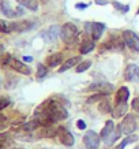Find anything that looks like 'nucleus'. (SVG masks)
<instances>
[{
	"label": "nucleus",
	"mask_w": 139,
	"mask_h": 149,
	"mask_svg": "<svg viewBox=\"0 0 139 149\" xmlns=\"http://www.w3.org/2000/svg\"><path fill=\"white\" fill-rule=\"evenodd\" d=\"M76 126H78V129H79V130H85V129H86V122H85V120H82V119H79V120L76 122Z\"/></svg>",
	"instance_id": "nucleus-31"
},
{
	"label": "nucleus",
	"mask_w": 139,
	"mask_h": 149,
	"mask_svg": "<svg viewBox=\"0 0 139 149\" xmlns=\"http://www.w3.org/2000/svg\"><path fill=\"white\" fill-rule=\"evenodd\" d=\"M57 134H59V138H60V142H62L63 145H66V146H72V145H74L75 138H74V136H72L67 129H64V127H59Z\"/></svg>",
	"instance_id": "nucleus-8"
},
{
	"label": "nucleus",
	"mask_w": 139,
	"mask_h": 149,
	"mask_svg": "<svg viewBox=\"0 0 139 149\" xmlns=\"http://www.w3.org/2000/svg\"><path fill=\"white\" fill-rule=\"evenodd\" d=\"M98 111L101 113L111 112V104H109V101H108V100H102V101L98 104Z\"/></svg>",
	"instance_id": "nucleus-22"
},
{
	"label": "nucleus",
	"mask_w": 139,
	"mask_h": 149,
	"mask_svg": "<svg viewBox=\"0 0 139 149\" xmlns=\"http://www.w3.org/2000/svg\"><path fill=\"white\" fill-rule=\"evenodd\" d=\"M12 149H21V148H12Z\"/></svg>",
	"instance_id": "nucleus-37"
},
{
	"label": "nucleus",
	"mask_w": 139,
	"mask_h": 149,
	"mask_svg": "<svg viewBox=\"0 0 139 149\" xmlns=\"http://www.w3.org/2000/svg\"><path fill=\"white\" fill-rule=\"evenodd\" d=\"M11 137L8 133H0V149H6L11 144Z\"/></svg>",
	"instance_id": "nucleus-21"
},
{
	"label": "nucleus",
	"mask_w": 139,
	"mask_h": 149,
	"mask_svg": "<svg viewBox=\"0 0 139 149\" xmlns=\"http://www.w3.org/2000/svg\"><path fill=\"white\" fill-rule=\"evenodd\" d=\"M112 4H113V7H115V8L119 10V11H121V13H127V11L130 10V6L121 4V3H119V1H113Z\"/></svg>",
	"instance_id": "nucleus-27"
},
{
	"label": "nucleus",
	"mask_w": 139,
	"mask_h": 149,
	"mask_svg": "<svg viewBox=\"0 0 139 149\" xmlns=\"http://www.w3.org/2000/svg\"><path fill=\"white\" fill-rule=\"evenodd\" d=\"M120 126H121V131H123V134L132 136V133L136 130V119H135L132 115H126Z\"/></svg>",
	"instance_id": "nucleus-4"
},
{
	"label": "nucleus",
	"mask_w": 139,
	"mask_h": 149,
	"mask_svg": "<svg viewBox=\"0 0 139 149\" xmlns=\"http://www.w3.org/2000/svg\"><path fill=\"white\" fill-rule=\"evenodd\" d=\"M0 11L8 18H17V17L23 15V13H25L21 6L11 4L8 0H0Z\"/></svg>",
	"instance_id": "nucleus-2"
},
{
	"label": "nucleus",
	"mask_w": 139,
	"mask_h": 149,
	"mask_svg": "<svg viewBox=\"0 0 139 149\" xmlns=\"http://www.w3.org/2000/svg\"><path fill=\"white\" fill-rule=\"evenodd\" d=\"M127 103H117V105H116V108L112 111V115H113V118H116V119H119V118H121V116H124L127 113Z\"/></svg>",
	"instance_id": "nucleus-15"
},
{
	"label": "nucleus",
	"mask_w": 139,
	"mask_h": 149,
	"mask_svg": "<svg viewBox=\"0 0 139 149\" xmlns=\"http://www.w3.org/2000/svg\"><path fill=\"white\" fill-rule=\"evenodd\" d=\"M3 52H4V47H3L1 44H0V56L3 55Z\"/></svg>",
	"instance_id": "nucleus-35"
},
{
	"label": "nucleus",
	"mask_w": 139,
	"mask_h": 149,
	"mask_svg": "<svg viewBox=\"0 0 139 149\" xmlns=\"http://www.w3.org/2000/svg\"><path fill=\"white\" fill-rule=\"evenodd\" d=\"M79 62H81V58H79V56H75V58L68 59V60H66V62L63 63V66L60 67L59 72L67 71V70H70L71 67H74V66H76V64H79Z\"/></svg>",
	"instance_id": "nucleus-14"
},
{
	"label": "nucleus",
	"mask_w": 139,
	"mask_h": 149,
	"mask_svg": "<svg viewBox=\"0 0 139 149\" xmlns=\"http://www.w3.org/2000/svg\"><path fill=\"white\" fill-rule=\"evenodd\" d=\"M76 34H78V27L71 22H67L64 23L63 26H62V30H60V37H62V40L68 44V45H71L74 44L76 40Z\"/></svg>",
	"instance_id": "nucleus-1"
},
{
	"label": "nucleus",
	"mask_w": 139,
	"mask_h": 149,
	"mask_svg": "<svg viewBox=\"0 0 139 149\" xmlns=\"http://www.w3.org/2000/svg\"><path fill=\"white\" fill-rule=\"evenodd\" d=\"M135 141H138V136H134V134H132V136H128L126 140H123V142H121V144L119 145L116 149H124L128 144H131V142H135Z\"/></svg>",
	"instance_id": "nucleus-23"
},
{
	"label": "nucleus",
	"mask_w": 139,
	"mask_h": 149,
	"mask_svg": "<svg viewBox=\"0 0 139 149\" xmlns=\"http://www.w3.org/2000/svg\"><path fill=\"white\" fill-rule=\"evenodd\" d=\"M46 72H48L46 66H44V64H41V63L37 66V78H38V79H42V78L46 75Z\"/></svg>",
	"instance_id": "nucleus-24"
},
{
	"label": "nucleus",
	"mask_w": 139,
	"mask_h": 149,
	"mask_svg": "<svg viewBox=\"0 0 139 149\" xmlns=\"http://www.w3.org/2000/svg\"><path fill=\"white\" fill-rule=\"evenodd\" d=\"M104 30H105V25L101 22H91V40H98L100 37L102 36Z\"/></svg>",
	"instance_id": "nucleus-11"
},
{
	"label": "nucleus",
	"mask_w": 139,
	"mask_h": 149,
	"mask_svg": "<svg viewBox=\"0 0 139 149\" xmlns=\"http://www.w3.org/2000/svg\"><path fill=\"white\" fill-rule=\"evenodd\" d=\"M0 86H1V79H0Z\"/></svg>",
	"instance_id": "nucleus-36"
},
{
	"label": "nucleus",
	"mask_w": 139,
	"mask_h": 149,
	"mask_svg": "<svg viewBox=\"0 0 139 149\" xmlns=\"http://www.w3.org/2000/svg\"><path fill=\"white\" fill-rule=\"evenodd\" d=\"M60 30H62V27H59L57 25L50 26L49 29L44 33V36L46 37V41H55L59 36H60Z\"/></svg>",
	"instance_id": "nucleus-12"
},
{
	"label": "nucleus",
	"mask_w": 139,
	"mask_h": 149,
	"mask_svg": "<svg viewBox=\"0 0 139 149\" xmlns=\"http://www.w3.org/2000/svg\"><path fill=\"white\" fill-rule=\"evenodd\" d=\"M138 14H139V10H138Z\"/></svg>",
	"instance_id": "nucleus-38"
},
{
	"label": "nucleus",
	"mask_w": 139,
	"mask_h": 149,
	"mask_svg": "<svg viewBox=\"0 0 139 149\" xmlns=\"http://www.w3.org/2000/svg\"><path fill=\"white\" fill-rule=\"evenodd\" d=\"M10 22H6L4 19H0V33H10Z\"/></svg>",
	"instance_id": "nucleus-26"
},
{
	"label": "nucleus",
	"mask_w": 139,
	"mask_h": 149,
	"mask_svg": "<svg viewBox=\"0 0 139 149\" xmlns=\"http://www.w3.org/2000/svg\"><path fill=\"white\" fill-rule=\"evenodd\" d=\"M75 8H78V10H85V8H87V4H86V3H76V4H75Z\"/></svg>",
	"instance_id": "nucleus-32"
},
{
	"label": "nucleus",
	"mask_w": 139,
	"mask_h": 149,
	"mask_svg": "<svg viewBox=\"0 0 139 149\" xmlns=\"http://www.w3.org/2000/svg\"><path fill=\"white\" fill-rule=\"evenodd\" d=\"M130 97V91H128V88L126 86H121L119 92L116 93V100L117 103H127V100Z\"/></svg>",
	"instance_id": "nucleus-16"
},
{
	"label": "nucleus",
	"mask_w": 139,
	"mask_h": 149,
	"mask_svg": "<svg viewBox=\"0 0 139 149\" xmlns=\"http://www.w3.org/2000/svg\"><path fill=\"white\" fill-rule=\"evenodd\" d=\"M34 23L32 21H27V19H22V21H15V22H10V29L11 32H27V30H32Z\"/></svg>",
	"instance_id": "nucleus-6"
},
{
	"label": "nucleus",
	"mask_w": 139,
	"mask_h": 149,
	"mask_svg": "<svg viewBox=\"0 0 139 149\" xmlns=\"http://www.w3.org/2000/svg\"><path fill=\"white\" fill-rule=\"evenodd\" d=\"M23 60L29 63V62H33V58H32V56H23Z\"/></svg>",
	"instance_id": "nucleus-34"
},
{
	"label": "nucleus",
	"mask_w": 139,
	"mask_h": 149,
	"mask_svg": "<svg viewBox=\"0 0 139 149\" xmlns=\"http://www.w3.org/2000/svg\"><path fill=\"white\" fill-rule=\"evenodd\" d=\"M94 47H95V44H94V40H85L83 42H82V45H81V54L82 55H86V54H89V52H91V51L94 49Z\"/></svg>",
	"instance_id": "nucleus-18"
},
{
	"label": "nucleus",
	"mask_w": 139,
	"mask_h": 149,
	"mask_svg": "<svg viewBox=\"0 0 139 149\" xmlns=\"http://www.w3.org/2000/svg\"><path fill=\"white\" fill-rule=\"evenodd\" d=\"M19 4L23 6L25 8L30 10V11H37L40 4H38V0H17Z\"/></svg>",
	"instance_id": "nucleus-17"
},
{
	"label": "nucleus",
	"mask_w": 139,
	"mask_h": 149,
	"mask_svg": "<svg viewBox=\"0 0 139 149\" xmlns=\"http://www.w3.org/2000/svg\"><path fill=\"white\" fill-rule=\"evenodd\" d=\"M62 62H63V54H60V52L50 55L49 58L46 59V64H48L49 67H56V66H59Z\"/></svg>",
	"instance_id": "nucleus-13"
},
{
	"label": "nucleus",
	"mask_w": 139,
	"mask_h": 149,
	"mask_svg": "<svg viewBox=\"0 0 139 149\" xmlns=\"http://www.w3.org/2000/svg\"><path fill=\"white\" fill-rule=\"evenodd\" d=\"M131 107H132V109H134L135 112L139 113V97H136V99L132 100V103H131Z\"/></svg>",
	"instance_id": "nucleus-30"
},
{
	"label": "nucleus",
	"mask_w": 139,
	"mask_h": 149,
	"mask_svg": "<svg viewBox=\"0 0 139 149\" xmlns=\"http://www.w3.org/2000/svg\"><path fill=\"white\" fill-rule=\"evenodd\" d=\"M115 88H113L112 84H108V82H94V84H91V85L87 88V91H95L98 92V93H111Z\"/></svg>",
	"instance_id": "nucleus-9"
},
{
	"label": "nucleus",
	"mask_w": 139,
	"mask_h": 149,
	"mask_svg": "<svg viewBox=\"0 0 139 149\" xmlns=\"http://www.w3.org/2000/svg\"><path fill=\"white\" fill-rule=\"evenodd\" d=\"M113 127H115V125H113L112 120H108L106 125L104 126L102 131H101V138H102L104 141L106 140L108 137H109V136H111V134L113 133Z\"/></svg>",
	"instance_id": "nucleus-20"
},
{
	"label": "nucleus",
	"mask_w": 139,
	"mask_h": 149,
	"mask_svg": "<svg viewBox=\"0 0 139 149\" xmlns=\"http://www.w3.org/2000/svg\"><path fill=\"white\" fill-rule=\"evenodd\" d=\"M95 1V4H98V6H105L108 4V0H94Z\"/></svg>",
	"instance_id": "nucleus-33"
},
{
	"label": "nucleus",
	"mask_w": 139,
	"mask_h": 149,
	"mask_svg": "<svg viewBox=\"0 0 139 149\" xmlns=\"http://www.w3.org/2000/svg\"><path fill=\"white\" fill-rule=\"evenodd\" d=\"M123 38L124 42L128 48H131L135 52H139V37L138 34H135L132 30H124L123 32Z\"/></svg>",
	"instance_id": "nucleus-3"
},
{
	"label": "nucleus",
	"mask_w": 139,
	"mask_h": 149,
	"mask_svg": "<svg viewBox=\"0 0 139 149\" xmlns=\"http://www.w3.org/2000/svg\"><path fill=\"white\" fill-rule=\"evenodd\" d=\"M8 66L12 68L14 71L21 72V74H23V75H29V74L32 72L30 67H27V66L23 63V62H21V60H18V59H15V58H11V59H10Z\"/></svg>",
	"instance_id": "nucleus-7"
},
{
	"label": "nucleus",
	"mask_w": 139,
	"mask_h": 149,
	"mask_svg": "<svg viewBox=\"0 0 139 149\" xmlns=\"http://www.w3.org/2000/svg\"><path fill=\"white\" fill-rule=\"evenodd\" d=\"M105 93H97V95H94V96H91V97H89L87 99V103H95V101H98V100H102V99H105Z\"/></svg>",
	"instance_id": "nucleus-28"
},
{
	"label": "nucleus",
	"mask_w": 139,
	"mask_h": 149,
	"mask_svg": "<svg viewBox=\"0 0 139 149\" xmlns=\"http://www.w3.org/2000/svg\"><path fill=\"white\" fill-rule=\"evenodd\" d=\"M109 44V48H112V49H119V51H123L124 48V38H119V37H113L112 40L108 42Z\"/></svg>",
	"instance_id": "nucleus-19"
},
{
	"label": "nucleus",
	"mask_w": 139,
	"mask_h": 149,
	"mask_svg": "<svg viewBox=\"0 0 139 149\" xmlns=\"http://www.w3.org/2000/svg\"><path fill=\"white\" fill-rule=\"evenodd\" d=\"M83 144L86 149H98L100 146V136L93 130H89L83 137Z\"/></svg>",
	"instance_id": "nucleus-5"
},
{
	"label": "nucleus",
	"mask_w": 139,
	"mask_h": 149,
	"mask_svg": "<svg viewBox=\"0 0 139 149\" xmlns=\"http://www.w3.org/2000/svg\"><path fill=\"white\" fill-rule=\"evenodd\" d=\"M90 66H91V62H90V60H85V62H81V63L76 66L75 71H76V72H83V71H86V70H87Z\"/></svg>",
	"instance_id": "nucleus-25"
},
{
	"label": "nucleus",
	"mask_w": 139,
	"mask_h": 149,
	"mask_svg": "<svg viewBox=\"0 0 139 149\" xmlns=\"http://www.w3.org/2000/svg\"><path fill=\"white\" fill-rule=\"evenodd\" d=\"M10 105V99L7 97H0V111H3Z\"/></svg>",
	"instance_id": "nucleus-29"
},
{
	"label": "nucleus",
	"mask_w": 139,
	"mask_h": 149,
	"mask_svg": "<svg viewBox=\"0 0 139 149\" xmlns=\"http://www.w3.org/2000/svg\"><path fill=\"white\" fill-rule=\"evenodd\" d=\"M124 78L126 81L130 82H136L139 81V67L136 64H128L124 71Z\"/></svg>",
	"instance_id": "nucleus-10"
}]
</instances>
